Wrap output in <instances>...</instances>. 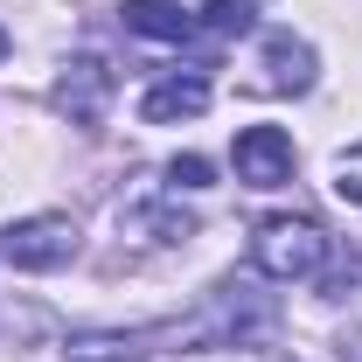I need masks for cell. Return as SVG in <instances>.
I'll return each mask as SVG.
<instances>
[{
    "instance_id": "obj_13",
    "label": "cell",
    "mask_w": 362,
    "mask_h": 362,
    "mask_svg": "<svg viewBox=\"0 0 362 362\" xmlns=\"http://www.w3.org/2000/svg\"><path fill=\"white\" fill-rule=\"evenodd\" d=\"M356 153H362V146H356Z\"/></svg>"
},
{
    "instance_id": "obj_10",
    "label": "cell",
    "mask_w": 362,
    "mask_h": 362,
    "mask_svg": "<svg viewBox=\"0 0 362 362\" xmlns=\"http://www.w3.org/2000/svg\"><path fill=\"white\" fill-rule=\"evenodd\" d=\"M168 181H175V188H209V160H195V153H188V160L168 168Z\"/></svg>"
},
{
    "instance_id": "obj_5",
    "label": "cell",
    "mask_w": 362,
    "mask_h": 362,
    "mask_svg": "<svg viewBox=\"0 0 362 362\" xmlns=\"http://www.w3.org/2000/svg\"><path fill=\"white\" fill-rule=\"evenodd\" d=\"M105 98H112V70L98 63V56H77V63H63V77H56V105L70 112V119H98L105 112Z\"/></svg>"
},
{
    "instance_id": "obj_1",
    "label": "cell",
    "mask_w": 362,
    "mask_h": 362,
    "mask_svg": "<svg viewBox=\"0 0 362 362\" xmlns=\"http://www.w3.org/2000/svg\"><path fill=\"white\" fill-rule=\"evenodd\" d=\"M251 265L279 279V286H293V279H314L327 265V230L314 216H265V223L251 230Z\"/></svg>"
},
{
    "instance_id": "obj_4",
    "label": "cell",
    "mask_w": 362,
    "mask_h": 362,
    "mask_svg": "<svg viewBox=\"0 0 362 362\" xmlns=\"http://www.w3.org/2000/svg\"><path fill=\"white\" fill-rule=\"evenodd\" d=\"M314 49L300 42V35H265V49H258V90H314Z\"/></svg>"
},
{
    "instance_id": "obj_11",
    "label": "cell",
    "mask_w": 362,
    "mask_h": 362,
    "mask_svg": "<svg viewBox=\"0 0 362 362\" xmlns=\"http://www.w3.org/2000/svg\"><path fill=\"white\" fill-rule=\"evenodd\" d=\"M341 362H362V320L341 327Z\"/></svg>"
},
{
    "instance_id": "obj_12",
    "label": "cell",
    "mask_w": 362,
    "mask_h": 362,
    "mask_svg": "<svg viewBox=\"0 0 362 362\" xmlns=\"http://www.w3.org/2000/svg\"><path fill=\"white\" fill-rule=\"evenodd\" d=\"M0 56H7V28H0Z\"/></svg>"
},
{
    "instance_id": "obj_6",
    "label": "cell",
    "mask_w": 362,
    "mask_h": 362,
    "mask_svg": "<svg viewBox=\"0 0 362 362\" xmlns=\"http://www.w3.org/2000/svg\"><path fill=\"white\" fill-rule=\"evenodd\" d=\"M202 112H209V77H160V84L139 98V119H153V126L202 119Z\"/></svg>"
},
{
    "instance_id": "obj_7",
    "label": "cell",
    "mask_w": 362,
    "mask_h": 362,
    "mask_svg": "<svg viewBox=\"0 0 362 362\" xmlns=\"http://www.w3.org/2000/svg\"><path fill=\"white\" fill-rule=\"evenodd\" d=\"M119 14H126V28L146 35V42H188L195 35V14L181 0H126Z\"/></svg>"
},
{
    "instance_id": "obj_8",
    "label": "cell",
    "mask_w": 362,
    "mask_h": 362,
    "mask_svg": "<svg viewBox=\"0 0 362 362\" xmlns=\"http://www.w3.org/2000/svg\"><path fill=\"white\" fill-rule=\"evenodd\" d=\"M202 21H209L216 35H244V28L258 21V0H209V7H202Z\"/></svg>"
},
{
    "instance_id": "obj_3",
    "label": "cell",
    "mask_w": 362,
    "mask_h": 362,
    "mask_svg": "<svg viewBox=\"0 0 362 362\" xmlns=\"http://www.w3.org/2000/svg\"><path fill=\"white\" fill-rule=\"evenodd\" d=\"M230 160H237V181L244 188H286L300 153H293V133H279V126H244Z\"/></svg>"
},
{
    "instance_id": "obj_9",
    "label": "cell",
    "mask_w": 362,
    "mask_h": 362,
    "mask_svg": "<svg viewBox=\"0 0 362 362\" xmlns=\"http://www.w3.org/2000/svg\"><path fill=\"white\" fill-rule=\"evenodd\" d=\"M181 362H293V356H279V349H251V341H216V349H195V356H181Z\"/></svg>"
},
{
    "instance_id": "obj_2",
    "label": "cell",
    "mask_w": 362,
    "mask_h": 362,
    "mask_svg": "<svg viewBox=\"0 0 362 362\" xmlns=\"http://www.w3.org/2000/svg\"><path fill=\"white\" fill-rule=\"evenodd\" d=\"M0 258L14 272H63L77 258V223L70 216H21L0 230Z\"/></svg>"
}]
</instances>
